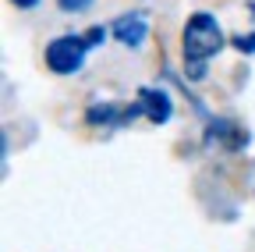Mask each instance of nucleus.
<instances>
[{
    "mask_svg": "<svg viewBox=\"0 0 255 252\" xmlns=\"http://www.w3.org/2000/svg\"><path fill=\"white\" fill-rule=\"evenodd\" d=\"M107 36H110V28H103V25H92V28H85V39H89V46H92V50L100 46Z\"/></svg>",
    "mask_w": 255,
    "mask_h": 252,
    "instance_id": "nucleus-6",
    "label": "nucleus"
},
{
    "mask_svg": "<svg viewBox=\"0 0 255 252\" xmlns=\"http://www.w3.org/2000/svg\"><path fill=\"white\" fill-rule=\"evenodd\" d=\"M135 103L142 107V117H145L149 124H167V121L174 117V100H170V92H167V89H159V85H145V89H138Z\"/></svg>",
    "mask_w": 255,
    "mask_h": 252,
    "instance_id": "nucleus-4",
    "label": "nucleus"
},
{
    "mask_svg": "<svg viewBox=\"0 0 255 252\" xmlns=\"http://www.w3.org/2000/svg\"><path fill=\"white\" fill-rule=\"evenodd\" d=\"M234 46H238L241 53H255V32H248V36H234Z\"/></svg>",
    "mask_w": 255,
    "mask_h": 252,
    "instance_id": "nucleus-7",
    "label": "nucleus"
},
{
    "mask_svg": "<svg viewBox=\"0 0 255 252\" xmlns=\"http://www.w3.org/2000/svg\"><path fill=\"white\" fill-rule=\"evenodd\" d=\"M110 36L124 46V50H142V43L149 39V18L142 11H128L110 25Z\"/></svg>",
    "mask_w": 255,
    "mask_h": 252,
    "instance_id": "nucleus-3",
    "label": "nucleus"
},
{
    "mask_svg": "<svg viewBox=\"0 0 255 252\" xmlns=\"http://www.w3.org/2000/svg\"><path fill=\"white\" fill-rule=\"evenodd\" d=\"M11 4H14L18 11H28V7H36V4H39V0H11Z\"/></svg>",
    "mask_w": 255,
    "mask_h": 252,
    "instance_id": "nucleus-8",
    "label": "nucleus"
},
{
    "mask_svg": "<svg viewBox=\"0 0 255 252\" xmlns=\"http://www.w3.org/2000/svg\"><path fill=\"white\" fill-rule=\"evenodd\" d=\"M89 39L85 32H60L46 43L43 50V60H46V68L60 78H68V75H78L85 68V57H89Z\"/></svg>",
    "mask_w": 255,
    "mask_h": 252,
    "instance_id": "nucleus-2",
    "label": "nucleus"
},
{
    "mask_svg": "<svg viewBox=\"0 0 255 252\" xmlns=\"http://www.w3.org/2000/svg\"><path fill=\"white\" fill-rule=\"evenodd\" d=\"M57 7H60L64 14H85V11L92 7V0H57Z\"/></svg>",
    "mask_w": 255,
    "mask_h": 252,
    "instance_id": "nucleus-5",
    "label": "nucleus"
},
{
    "mask_svg": "<svg viewBox=\"0 0 255 252\" xmlns=\"http://www.w3.org/2000/svg\"><path fill=\"white\" fill-rule=\"evenodd\" d=\"M227 46V32L213 11H195L188 14L184 28H181V53H184V71L191 82L206 78V64Z\"/></svg>",
    "mask_w": 255,
    "mask_h": 252,
    "instance_id": "nucleus-1",
    "label": "nucleus"
}]
</instances>
